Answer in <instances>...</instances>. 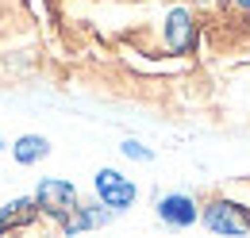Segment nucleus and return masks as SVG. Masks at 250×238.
<instances>
[{
    "label": "nucleus",
    "instance_id": "obj_1",
    "mask_svg": "<svg viewBox=\"0 0 250 238\" xmlns=\"http://www.w3.org/2000/svg\"><path fill=\"white\" fill-rule=\"evenodd\" d=\"M35 204H39L42 215H50V219H58V223H65L73 211L81 208L77 188H73L69 180H62V177H46L42 180V184L35 188Z\"/></svg>",
    "mask_w": 250,
    "mask_h": 238
},
{
    "label": "nucleus",
    "instance_id": "obj_2",
    "mask_svg": "<svg viewBox=\"0 0 250 238\" xmlns=\"http://www.w3.org/2000/svg\"><path fill=\"white\" fill-rule=\"evenodd\" d=\"M204 227L216 231V235H250V208L247 204H235V200H212L204 208Z\"/></svg>",
    "mask_w": 250,
    "mask_h": 238
},
{
    "label": "nucleus",
    "instance_id": "obj_3",
    "mask_svg": "<svg viewBox=\"0 0 250 238\" xmlns=\"http://www.w3.org/2000/svg\"><path fill=\"white\" fill-rule=\"evenodd\" d=\"M93 188H96V200L108 204L112 211H127L131 204H135V196H139L135 180L124 177L120 169H100V173L93 177Z\"/></svg>",
    "mask_w": 250,
    "mask_h": 238
},
{
    "label": "nucleus",
    "instance_id": "obj_4",
    "mask_svg": "<svg viewBox=\"0 0 250 238\" xmlns=\"http://www.w3.org/2000/svg\"><path fill=\"white\" fill-rule=\"evenodd\" d=\"M158 219L166 223V227H192L196 219H200V208H196V200L185 196V192H169V196H162L158 200Z\"/></svg>",
    "mask_w": 250,
    "mask_h": 238
},
{
    "label": "nucleus",
    "instance_id": "obj_5",
    "mask_svg": "<svg viewBox=\"0 0 250 238\" xmlns=\"http://www.w3.org/2000/svg\"><path fill=\"white\" fill-rule=\"evenodd\" d=\"M166 46L173 54H185L188 46H192V16H188L185 8H173L166 16Z\"/></svg>",
    "mask_w": 250,
    "mask_h": 238
},
{
    "label": "nucleus",
    "instance_id": "obj_6",
    "mask_svg": "<svg viewBox=\"0 0 250 238\" xmlns=\"http://www.w3.org/2000/svg\"><path fill=\"white\" fill-rule=\"evenodd\" d=\"M112 215H116V211L108 208V204H89V208L81 204V208H77V211H73V215H69V219L62 223V231H65V235H77V231H93V227H104V223H112Z\"/></svg>",
    "mask_w": 250,
    "mask_h": 238
},
{
    "label": "nucleus",
    "instance_id": "obj_7",
    "mask_svg": "<svg viewBox=\"0 0 250 238\" xmlns=\"http://www.w3.org/2000/svg\"><path fill=\"white\" fill-rule=\"evenodd\" d=\"M42 211L35 204V196H23V200H12L0 208V231H16V227H31Z\"/></svg>",
    "mask_w": 250,
    "mask_h": 238
},
{
    "label": "nucleus",
    "instance_id": "obj_8",
    "mask_svg": "<svg viewBox=\"0 0 250 238\" xmlns=\"http://www.w3.org/2000/svg\"><path fill=\"white\" fill-rule=\"evenodd\" d=\"M46 154H50V142H46L42 135H20L16 146H12V158H16L20 165H35V161H42Z\"/></svg>",
    "mask_w": 250,
    "mask_h": 238
},
{
    "label": "nucleus",
    "instance_id": "obj_9",
    "mask_svg": "<svg viewBox=\"0 0 250 238\" xmlns=\"http://www.w3.org/2000/svg\"><path fill=\"white\" fill-rule=\"evenodd\" d=\"M120 150H124V158H131V161H154V154L143 146V142H135V139H127Z\"/></svg>",
    "mask_w": 250,
    "mask_h": 238
},
{
    "label": "nucleus",
    "instance_id": "obj_10",
    "mask_svg": "<svg viewBox=\"0 0 250 238\" xmlns=\"http://www.w3.org/2000/svg\"><path fill=\"white\" fill-rule=\"evenodd\" d=\"M235 4H239V8H247V12H250V0H235Z\"/></svg>",
    "mask_w": 250,
    "mask_h": 238
},
{
    "label": "nucleus",
    "instance_id": "obj_11",
    "mask_svg": "<svg viewBox=\"0 0 250 238\" xmlns=\"http://www.w3.org/2000/svg\"><path fill=\"white\" fill-rule=\"evenodd\" d=\"M0 150H4V139H0Z\"/></svg>",
    "mask_w": 250,
    "mask_h": 238
}]
</instances>
